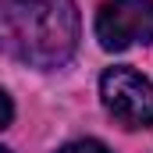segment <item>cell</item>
Returning a JSON list of instances; mask_svg holds the SVG:
<instances>
[{"label":"cell","mask_w":153,"mask_h":153,"mask_svg":"<svg viewBox=\"0 0 153 153\" xmlns=\"http://www.w3.org/2000/svg\"><path fill=\"white\" fill-rule=\"evenodd\" d=\"M78 14L71 0H0V50L32 68H57L75 53Z\"/></svg>","instance_id":"6da1fadb"},{"label":"cell","mask_w":153,"mask_h":153,"mask_svg":"<svg viewBox=\"0 0 153 153\" xmlns=\"http://www.w3.org/2000/svg\"><path fill=\"white\" fill-rule=\"evenodd\" d=\"M103 107L125 128H146L153 125V85L132 68H111L100 78Z\"/></svg>","instance_id":"7a4b0ae2"},{"label":"cell","mask_w":153,"mask_h":153,"mask_svg":"<svg viewBox=\"0 0 153 153\" xmlns=\"http://www.w3.org/2000/svg\"><path fill=\"white\" fill-rule=\"evenodd\" d=\"M96 39L103 50H128L153 39V0H107L96 14Z\"/></svg>","instance_id":"3957f363"},{"label":"cell","mask_w":153,"mask_h":153,"mask_svg":"<svg viewBox=\"0 0 153 153\" xmlns=\"http://www.w3.org/2000/svg\"><path fill=\"white\" fill-rule=\"evenodd\" d=\"M57 153H111L103 143H93V139H82V143H71V146H64V150Z\"/></svg>","instance_id":"277c9868"},{"label":"cell","mask_w":153,"mask_h":153,"mask_svg":"<svg viewBox=\"0 0 153 153\" xmlns=\"http://www.w3.org/2000/svg\"><path fill=\"white\" fill-rule=\"evenodd\" d=\"M11 114H14V111H11V100H7V93L0 89V128L11 121Z\"/></svg>","instance_id":"5b68a950"},{"label":"cell","mask_w":153,"mask_h":153,"mask_svg":"<svg viewBox=\"0 0 153 153\" xmlns=\"http://www.w3.org/2000/svg\"><path fill=\"white\" fill-rule=\"evenodd\" d=\"M0 153H7V150H0Z\"/></svg>","instance_id":"8992f818"}]
</instances>
